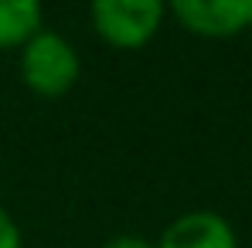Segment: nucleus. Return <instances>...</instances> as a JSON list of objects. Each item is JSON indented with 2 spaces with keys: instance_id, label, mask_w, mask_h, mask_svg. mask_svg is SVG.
<instances>
[{
  "instance_id": "obj_7",
  "label": "nucleus",
  "mask_w": 252,
  "mask_h": 248,
  "mask_svg": "<svg viewBox=\"0 0 252 248\" xmlns=\"http://www.w3.org/2000/svg\"><path fill=\"white\" fill-rule=\"evenodd\" d=\"M102 248H154V242L143 238V235H129V231H126V235H113Z\"/></svg>"
},
{
  "instance_id": "obj_5",
  "label": "nucleus",
  "mask_w": 252,
  "mask_h": 248,
  "mask_svg": "<svg viewBox=\"0 0 252 248\" xmlns=\"http://www.w3.org/2000/svg\"><path fill=\"white\" fill-rule=\"evenodd\" d=\"M44 28L38 0H0V51H21Z\"/></svg>"
},
{
  "instance_id": "obj_1",
  "label": "nucleus",
  "mask_w": 252,
  "mask_h": 248,
  "mask_svg": "<svg viewBox=\"0 0 252 248\" xmlns=\"http://www.w3.org/2000/svg\"><path fill=\"white\" fill-rule=\"evenodd\" d=\"M17 72H21V82L34 95L62 99L82 79V58H79V48L68 38L41 28L17 51Z\"/></svg>"
},
{
  "instance_id": "obj_3",
  "label": "nucleus",
  "mask_w": 252,
  "mask_h": 248,
  "mask_svg": "<svg viewBox=\"0 0 252 248\" xmlns=\"http://www.w3.org/2000/svg\"><path fill=\"white\" fill-rule=\"evenodd\" d=\"M167 10L188 34L208 41L252 34V0H177Z\"/></svg>"
},
{
  "instance_id": "obj_2",
  "label": "nucleus",
  "mask_w": 252,
  "mask_h": 248,
  "mask_svg": "<svg viewBox=\"0 0 252 248\" xmlns=\"http://www.w3.org/2000/svg\"><path fill=\"white\" fill-rule=\"evenodd\" d=\"M92 28L109 48L136 51L157 38L164 28L167 7L160 0H99L89 10Z\"/></svg>"
},
{
  "instance_id": "obj_4",
  "label": "nucleus",
  "mask_w": 252,
  "mask_h": 248,
  "mask_svg": "<svg viewBox=\"0 0 252 248\" xmlns=\"http://www.w3.org/2000/svg\"><path fill=\"white\" fill-rule=\"evenodd\" d=\"M154 248H239L232 221L218 211H184L160 231Z\"/></svg>"
},
{
  "instance_id": "obj_6",
  "label": "nucleus",
  "mask_w": 252,
  "mask_h": 248,
  "mask_svg": "<svg viewBox=\"0 0 252 248\" xmlns=\"http://www.w3.org/2000/svg\"><path fill=\"white\" fill-rule=\"evenodd\" d=\"M0 248H24V238H21V228L14 221V214L0 204Z\"/></svg>"
}]
</instances>
